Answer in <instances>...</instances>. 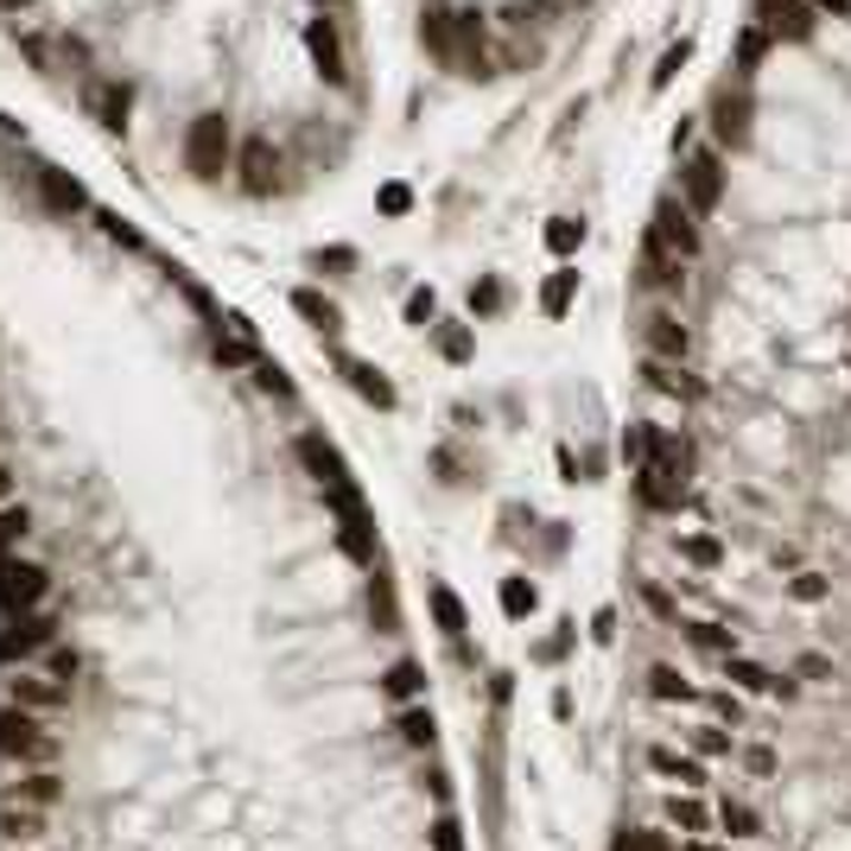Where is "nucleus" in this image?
I'll return each mask as SVG.
<instances>
[{"label": "nucleus", "mask_w": 851, "mask_h": 851, "mask_svg": "<svg viewBox=\"0 0 851 851\" xmlns=\"http://www.w3.org/2000/svg\"><path fill=\"white\" fill-rule=\"evenodd\" d=\"M236 166V134H229L223 114H198L191 128H184V172L198 184H217Z\"/></svg>", "instance_id": "1"}, {"label": "nucleus", "mask_w": 851, "mask_h": 851, "mask_svg": "<svg viewBox=\"0 0 851 851\" xmlns=\"http://www.w3.org/2000/svg\"><path fill=\"white\" fill-rule=\"evenodd\" d=\"M51 750H58V743L46 738L39 712H26V705H7V712H0V757H13V762H51Z\"/></svg>", "instance_id": "2"}, {"label": "nucleus", "mask_w": 851, "mask_h": 851, "mask_svg": "<svg viewBox=\"0 0 851 851\" xmlns=\"http://www.w3.org/2000/svg\"><path fill=\"white\" fill-rule=\"evenodd\" d=\"M51 642H58V617L51 610H20V617H7V629H0V661L13 668V661L51 649Z\"/></svg>", "instance_id": "3"}, {"label": "nucleus", "mask_w": 851, "mask_h": 851, "mask_svg": "<svg viewBox=\"0 0 851 851\" xmlns=\"http://www.w3.org/2000/svg\"><path fill=\"white\" fill-rule=\"evenodd\" d=\"M51 591V572L32 560H0V610L20 617V610H39Z\"/></svg>", "instance_id": "4"}, {"label": "nucleus", "mask_w": 851, "mask_h": 851, "mask_svg": "<svg viewBox=\"0 0 851 851\" xmlns=\"http://www.w3.org/2000/svg\"><path fill=\"white\" fill-rule=\"evenodd\" d=\"M750 121H757V102L743 83H724L712 96V140L718 147H750Z\"/></svg>", "instance_id": "5"}, {"label": "nucleus", "mask_w": 851, "mask_h": 851, "mask_svg": "<svg viewBox=\"0 0 851 851\" xmlns=\"http://www.w3.org/2000/svg\"><path fill=\"white\" fill-rule=\"evenodd\" d=\"M813 7L807 0H757V32L762 39H782V46H801V39H813Z\"/></svg>", "instance_id": "6"}, {"label": "nucleus", "mask_w": 851, "mask_h": 851, "mask_svg": "<svg viewBox=\"0 0 851 851\" xmlns=\"http://www.w3.org/2000/svg\"><path fill=\"white\" fill-rule=\"evenodd\" d=\"M649 236L668 248V254H680V261H693V254H699V223H693V210H687L680 198L654 203V229H649Z\"/></svg>", "instance_id": "7"}, {"label": "nucleus", "mask_w": 851, "mask_h": 851, "mask_svg": "<svg viewBox=\"0 0 851 851\" xmlns=\"http://www.w3.org/2000/svg\"><path fill=\"white\" fill-rule=\"evenodd\" d=\"M680 191H687V210H693V217L718 210V198H724V166H718V153L687 159V166H680Z\"/></svg>", "instance_id": "8"}, {"label": "nucleus", "mask_w": 851, "mask_h": 851, "mask_svg": "<svg viewBox=\"0 0 851 851\" xmlns=\"http://www.w3.org/2000/svg\"><path fill=\"white\" fill-rule=\"evenodd\" d=\"M83 102H90V114L109 128V134H121V128H128V114H134V83L90 77V83H83Z\"/></svg>", "instance_id": "9"}, {"label": "nucleus", "mask_w": 851, "mask_h": 851, "mask_svg": "<svg viewBox=\"0 0 851 851\" xmlns=\"http://www.w3.org/2000/svg\"><path fill=\"white\" fill-rule=\"evenodd\" d=\"M306 51H312V64H318V77H324V83H337V90L350 83V64H343V39H337V20H324V13H318V20L306 26Z\"/></svg>", "instance_id": "10"}, {"label": "nucleus", "mask_w": 851, "mask_h": 851, "mask_svg": "<svg viewBox=\"0 0 851 851\" xmlns=\"http://www.w3.org/2000/svg\"><path fill=\"white\" fill-rule=\"evenodd\" d=\"M32 184H39V203H46L51 217H77V210H90V191L70 179V172H58V166H39Z\"/></svg>", "instance_id": "11"}, {"label": "nucleus", "mask_w": 851, "mask_h": 851, "mask_svg": "<svg viewBox=\"0 0 851 851\" xmlns=\"http://www.w3.org/2000/svg\"><path fill=\"white\" fill-rule=\"evenodd\" d=\"M299 464H306V471H312V483L318 490H337V483H350V464H343V458H337L331 451V439H318V432H299Z\"/></svg>", "instance_id": "12"}, {"label": "nucleus", "mask_w": 851, "mask_h": 851, "mask_svg": "<svg viewBox=\"0 0 851 851\" xmlns=\"http://www.w3.org/2000/svg\"><path fill=\"white\" fill-rule=\"evenodd\" d=\"M236 166H242V191H248V198H268L273 184H280V153H273L268 140H248L242 153H236Z\"/></svg>", "instance_id": "13"}, {"label": "nucleus", "mask_w": 851, "mask_h": 851, "mask_svg": "<svg viewBox=\"0 0 851 851\" xmlns=\"http://www.w3.org/2000/svg\"><path fill=\"white\" fill-rule=\"evenodd\" d=\"M70 699L64 680H51V673H20L13 680V705H26V712H58Z\"/></svg>", "instance_id": "14"}, {"label": "nucleus", "mask_w": 851, "mask_h": 851, "mask_svg": "<svg viewBox=\"0 0 851 851\" xmlns=\"http://www.w3.org/2000/svg\"><path fill=\"white\" fill-rule=\"evenodd\" d=\"M642 331H649V350L661 362H687V350H693V337H687V324H680L673 312H654Z\"/></svg>", "instance_id": "15"}, {"label": "nucleus", "mask_w": 851, "mask_h": 851, "mask_svg": "<svg viewBox=\"0 0 851 851\" xmlns=\"http://www.w3.org/2000/svg\"><path fill=\"white\" fill-rule=\"evenodd\" d=\"M642 280H649V287H661V292H680L687 287V273H680V254H668V248L654 242H642Z\"/></svg>", "instance_id": "16"}, {"label": "nucleus", "mask_w": 851, "mask_h": 851, "mask_svg": "<svg viewBox=\"0 0 851 851\" xmlns=\"http://www.w3.org/2000/svg\"><path fill=\"white\" fill-rule=\"evenodd\" d=\"M343 376H350V388H357L362 401H376V407H394V381L381 376L376 362H357V357H343Z\"/></svg>", "instance_id": "17"}, {"label": "nucleus", "mask_w": 851, "mask_h": 851, "mask_svg": "<svg viewBox=\"0 0 851 851\" xmlns=\"http://www.w3.org/2000/svg\"><path fill=\"white\" fill-rule=\"evenodd\" d=\"M381 693L394 699V705H413V699L426 693V673H420V661H394V668L381 673Z\"/></svg>", "instance_id": "18"}, {"label": "nucleus", "mask_w": 851, "mask_h": 851, "mask_svg": "<svg viewBox=\"0 0 851 851\" xmlns=\"http://www.w3.org/2000/svg\"><path fill=\"white\" fill-rule=\"evenodd\" d=\"M572 299H579V273H572V268L547 273V287H540V312H547V318H565V312H572Z\"/></svg>", "instance_id": "19"}, {"label": "nucleus", "mask_w": 851, "mask_h": 851, "mask_svg": "<svg viewBox=\"0 0 851 851\" xmlns=\"http://www.w3.org/2000/svg\"><path fill=\"white\" fill-rule=\"evenodd\" d=\"M369 617H376V635H401V604H394V584L388 579L369 584Z\"/></svg>", "instance_id": "20"}, {"label": "nucleus", "mask_w": 851, "mask_h": 851, "mask_svg": "<svg viewBox=\"0 0 851 851\" xmlns=\"http://www.w3.org/2000/svg\"><path fill=\"white\" fill-rule=\"evenodd\" d=\"M292 312L306 318V324H318V331H337V306L318 287H299V292H292Z\"/></svg>", "instance_id": "21"}, {"label": "nucleus", "mask_w": 851, "mask_h": 851, "mask_svg": "<svg viewBox=\"0 0 851 851\" xmlns=\"http://www.w3.org/2000/svg\"><path fill=\"white\" fill-rule=\"evenodd\" d=\"M642 376H649V388H661V394H680V401H693V394H699V381H687L673 362H661V357L642 362Z\"/></svg>", "instance_id": "22"}, {"label": "nucleus", "mask_w": 851, "mask_h": 851, "mask_svg": "<svg viewBox=\"0 0 851 851\" xmlns=\"http://www.w3.org/2000/svg\"><path fill=\"white\" fill-rule=\"evenodd\" d=\"M426 598H432V617H439V629L458 642V635H464V604H458V591H451V584H432Z\"/></svg>", "instance_id": "23"}, {"label": "nucleus", "mask_w": 851, "mask_h": 851, "mask_svg": "<svg viewBox=\"0 0 851 851\" xmlns=\"http://www.w3.org/2000/svg\"><path fill=\"white\" fill-rule=\"evenodd\" d=\"M32 534V515H26V502H0V560Z\"/></svg>", "instance_id": "24"}, {"label": "nucleus", "mask_w": 851, "mask_h": 851, "mask_svg": "<svg viewBox=\"0 0 851 851\" xmlns=\"http://www.w3.org/2000/svg\"><path fill=\"white\" fill-rule=\"evenodd\" d=\"M394 731H401L413 750H426V743H432V712L413 699V705H401V712H394Z\"/></svg>", "instance_id": "25"}, {"label": "nucleus", "mask_w": 851, "mask_h": 851, "mask_svg": "<svg viewBox=\"0 0 851 851\" xmlns=\"http://www.w3.org/2000/svg\"><path fill=\"white\" fill-rule=\"evenodd\" d=\"M635 490H642V502H649V509H680V495H687L680 483H668L661 471H642V477H635Z\"/></svg>", "instance_id": "26"}, {"label": "nucleus", "mask_w": 851, "mask_h": 851, "mask_svg": "<svg viewBox=\"0 0 851 851\" xmlns=\"http://www.w3.org/2000/svg\"><path fill=\"white\" fill-rule=\"evenodd\" d=\"M649 762L661 769V775H680L687 788H699V782H705V769H699L693 757H673V750H649Z\"/></svg>", "instance_id": "27"}, {"label": "nucleus", "mask_w": 851, "mask_h": 851, "mask_svg": "<svg viewBox=\"0 0 851 851\" xmlns=\"http://www.w3.org/2000/svg\"><path fill=\"white\" fill-rule=\"evenodd\" d=\"M724 673H731L738 687H750V693H775V673H762L757 661H738V654H724Z\"/></svg>", "instance_id": "28"}, {"label": "nucleus", "mask_w": 851, "mask_h": 851, "mask_svg": "<svg viewBox=\"0 0 851 851\" xmlns=\"http://www.w3.org/2000/svg\"><path fill=\"white\" fill-rule=\"evenodd\" d=\"M534 604H540V591L528 579H502V610L509 617H534Z\"/></svg>", "instance_id": "29"}, {"label": "nucleus", "mask_w": 851, "mask_h": 851, "mask_svg": "<svg viewBox=\"0 0 851 851\" xmlns=\"http://www.w3.org/2000/svg\"><path fill=\"white\" fill-rule=\"evenodd\" d=\"M762 51H769V39H762L757 26H743L738 32V77H750V70L762 64Z\"/></svg>", "instance_id": "30"}, {"label": "nucleus", "mask_w": 851, "mask_h": 851, "mask_svg": "<svg viewBox=\"0 0 851 851\" xmlns=\"http://www.w3.org/2000/svg\"><path fill=\"white\" fill-rule=\"evenodd\" d=\"M579 242H584V223H572V217H553V223H547V248H553V254H572Z\"/></svg>", "instance_id": "31"}, {"label": "nucleus", "mask_w": 851, "mask_h": 851, "mask_svg": "<svg viewBox=\"0 0 851 851\" xmlns=\"http://www.w3.org/2000/svg\"><path fill=\"white\" fill-rule=\"evenodd\" d=\"M718 820H724L731 839H757V813H750L743 801H724V807H718Z\"/></svg>", "instance_id": "32"}, {"label": "nucleus", "mask_w": 851, "mask_h": 851, "mask_svg": "<svg viewBox=\"0 0 851 851\" xmlns=\"http://www.w3.org/2000/svg\"><path fill=\"white\" fill-rule=\"evenodd\" d=\"M610 851H673L661 832H642V827H623L617 839H610Z\"/></svg>", "instance_id": "33"}, {"label": "nucleus", "mask_w": 851, "mask_h": 851, "mask_svg": "<svg viewBox=\"0 0 851 851\" xmlns=\"http://www.w3.org/2000/svg\"><path fill=\"white\" fill-rule=\"evenodd\" d=\"M426 46H432V58H445L451 64V13H426Z\"/></svg>", "instance_id": "34"}, {"label": "nucleus", "mask_w": 851, "mask_h": 851, "mask_svg": "<svg viewBox=\"0 0 851 851\" xmlns=\"http://www.w3.org/2000/svg\"><path fill=\"white\" fill-rule=\"evenodd\" d=\"M254 388H261V394H292L287 369H280V362H268V357H254Z\"/></svg>", "instance_id": "35"}, {"label": "nucleus", "mask_w": 851, "mask_h": 851, "mask_svg": "<svg viewBox=\"0 0 851 851\" xmlns=\"http://www.w3.org/2000/svg\"><path fill=\"white\" fill-rule=\"evenodd\" d=\"M439 350H445L451 362H471V331H464V324H439Z\"/></svg>", "instance_id": "36"}, {"label": "nucleus", "mask_w": 851, "mask_h": 851, "mask_svg": "<svg viewBox=\"0 0 851 851\" xmlns=\"http://www.w3.org/2000/svg\"><path fill=\"white\" fill-rule=\"evenodd\" d=\"M680 553H687V560H693V565H718V560H724V547H718L712 534H693V540H680Z\"/></svg>", "instance_id": "37"}, {"label": "nucleus", "mask_w": 851, "mask_h": 851, "mask_svg": "<svg viewBox=\"0 0 851 851\" xmlns=\"http://www.w3.org/2000/svg\"><path fill=\"white\" fill-rule=\"evenodd\" d=\"M20 794H26V801H39V807H51V801H58V775H51V769H39V775H26V782H20Z\"/></svg>", "instance_id": "38"}, {"label": "nucleus", "mask_w": 851, "mask_h": 851, "mask_svg": "<svg viewBox=\"0 0 851 851\" xmlns=\"http://www.w3.org/2000/svg\"><path fill=\"white\" fill-rule=\"evenodd\" d=\"M649 687H654V699H693V687H687V680H680L673 668H654V673H649Z\"/></svg>", "instance_id": "39"}, {"label": "nucleus", "mask_w": 851, "mask_h": 851, "mask_svg": "<svg viewBox=\"0 0 851 851\" xmlns=\"http://www.w3.org/2000/svg\"><path fill=\"white\" fill-rule=\"evenodd\" d=\"M699 649H712V654H731V629H718V623H693L687 629Z\"/></svg>", "instance_id": "40"}, {"label": "nucleus", "mask_w": 851, "mask_h": 851, "mask_svg": "<svg viewBox=\"0 0 851 851\" xmlns=\"http://www.w3.org/2000/svg\"><path fill=\"white\" fill-rule=\"evenodd\" d=\"M96 223H102V236H109V242H121V248H140V236L128 223H121V217H114V210H96Z\"/></svg>", "instance_id": "41"}, {"label": "nucleus", "mask_w": 851, "mask_h": 851, "mask_svg": "<svg viewBox=\"0 0 851 851\" xmlns=\"http://www.w3.org/2000/svg\"><path fill=\"white\" fill-rule=\"evenodd\" d=\"M668 813H673V827H680V832H705V807H699V801H673Z\"/></svg>", "instance_id": "42"}, {"label": "nucleus", "mask_w": 851, "mask_h": 851, "mask_svg": "<svg viewBox=\"0 0 851 851\" xmlns=\"http://www.w3.org/2000/svg\"><path fill=\"white\" fill-rule=\"evenodd\" d=\"M432 312H439V299H432V287H420L413 299H407V324H432Z\"/></svg>", "instance_id": "43"}, {"label": "nucleus", "mask_w": 851, "mask_h": 851, "mask_svg": "<svg viewBox=\"0 0 851 851\" xmlns=\"http://www.w3.org/2000/svg\"><path fill=\"white\" fill-rule=\"evenodd\" d=\"M432 851H464V832H458V820H439V827H432Z\"/></svg>", "instance_id": "44"}, {"label": "nucleus", "mask_w": 851, "mask_h": 851, "mask_svg": "<svg viewBox=\"0 0 851 851\" xmlns=\"http://www.w3.org/2000/svg\"><path fill=\"white\" fill-rule=\"evenodd\" d=\"M381 210H388V217H407V210H413V191H407V184H381Z\"/></svg>", "instance_id": "45"}, {"label": "nucleus", "mask_w": 851, "mask_h": 851, "mask_svg": "<svg viewBox=\"0 0 851 851\" xmlns=\"http://www.w3.org/2000/svg\"><path fill=\"white\" fill-rule=\"evenodd\" d=\"M788 591H794L801 604H820V598H827V579H820V572H801V579L788 584Z\"/></svg>", "instance_id": "46"}, {"label": "nucleus", "mask_w": 851, "mask_h": 851, "mask_svg": "<svg viewBox=\"0 0 851 851\" xmlns=\"http://www.w3.org/2000/svg\"><path fill=\"white\" fill-rule=\"evenodd\" d=\"M495 306H502V287H495V280L471 287V312H495Z\"/></svg>", "instance_id": "47"}, {"label": "nucleus", "mask_w": 851, "mask_h": 851, "mask_svg": "<svg viewBox=\"0 0 851 851\" xmlns=\"http://www.w3.org/2000/svg\"><path fill=\"white\" fill-rule=\"evenodd\" d=\"M794 673H807V680H827L832 661H827V654H801V661H794Z\"/></svg>", "instance_id": "48"}, {"label": "nucleus", "mask_w": 851, "mask_h": 851, "mask_svg": "<svg viewBox=\"0 0 851 851\" xmlns=\"http://www.w3.org/2000/svg\"><path fill=\"white\" fill-rule=\"evenodd\" d=\"M610 635H617V610H598L591 617V642H610Z\"/></svg>", "instance_id": "49"}, {"label": "nucleus", "mask_w": 851, "mask_h": 851, "mask_svg": "<svg viewBox=\"0 0 851 851\" xmlns=\"http://www.w3.org/2000/svg\"><path fill=\"white\" fill-rule=\"evenodd\" d=\"M699 750H705V757H724V750H731V738H724V731H699Z\"/></svg>", "instance_id": "50"}, {"label": "nucleus", "mask_w": 851, "mask_h": 851, "mask_svg": "<svg viewBox=\"0 0 851 851\" xmlns=\"http://www.w3.org/2000/svg\"><path fill=\"white\" fill-rule=\"evenodd\" d=\"M318 268H357V254H350V248H324V254H318Z\"/></svg>", "instance_id": "51"}, {"label": "nucleus", "mask_w": 851, "mask_h": 851, "mask_svg": "<svg viewBox=\"0 0 851 851\" xmlns=\"http://www.w3.org/2000/svg\"><path fill=\"white\" fill-rule=\"evenodd\" d=\"M70 673H77V654L58 649V654H51V680H64V687H70Z\"/></svg>", "instance_id": "52"}, {"label": "nucleus", "mask_w": 851, "mask_h": 851, "mask_svg": "<svg viewBox=\"0 0 851 851\" xmlns=\"http://www.w3.org/2000/svg\"><path fill=\"white\" fill-rule=\"evenodd\" d=\"M813 13H839V20H851V0H807Z\"/></svg>", "instance_id": "53"}, {"label": "nucleus", "mask_w": 851, "mask_h": 851, "mask_svg": "<svg viewBox=\"0 0 851 851\" xmlns=\"http://www.w3.org/2000/svg\"><path fill=\"white\" fill-rule=\"evenodd\" d=\"M0 502H13V471H0Z\"/></svg>", "instance_id": "54"}, {"label": "nucleus", "mask_w": 851, "mask_h": 851, "mask_svg": "<svg viewBox=\"0 0 851 851\" xmlns=\"http://www.w3.org/2000/svg\"><path fill=\"white\" fill-rule=\"evenodd\" d=\"M0 7H7V13H20V7H32V0H0Z\"/></svg>", "instance_id": "55"}, {"label": "nucleus", "mask_w": 851, "mask_h": 851, "mask_svg": "<svg viewBox=\"0 0 851 851\" xmlns=\"http://www.w3.org/2000/svg\"><path fill=\"white\" fill-rule=\"evenodd\" d=\"M687 851H718V845H705V839H693V845H687Z\"/></svg>", "instance_id": "56"}]
</instances>
